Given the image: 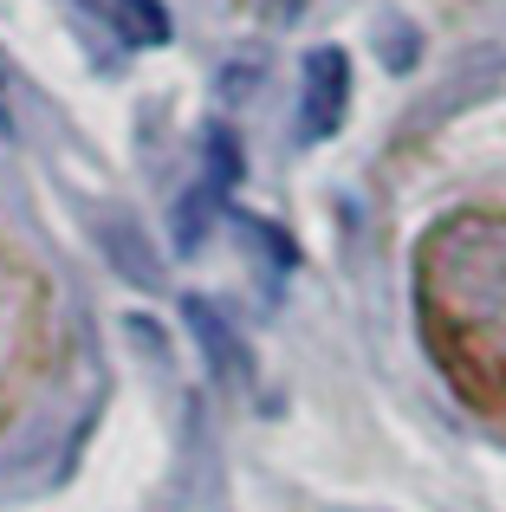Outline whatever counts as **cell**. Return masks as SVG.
<instances>
[{
	"instance_id": "52a82bcc",
	"label": "cell",
	"mask_w": 506,
	"mask_h": 512,
	"mask_svg": "<svg viewBox=\"0 0 506 512\" xmlns=\"http://www.w3.org/2000/svg\"><path fill=\"white\" fill-rule=\"evenodd\" d=\"M273 7H292V0H273Z\"/></svg>"
},
{
	"instance_id": "6da1fadb",
	"label": "cell",
	"mask_w": 506,
	"mask_h": 512,
	"mask_svg": "<svg viewBox=\"0 0 506 512\" xmlns=\"http://www.w3.org/2000/svg\"><path fill=\"white\" fill-rule=\"evenodd\" d=\"M344 111H351V59L344 46H312L299 72V137L325 143L344 124Z\"/></svg>"
},
{
	"instance_id": "5b68a950",
	"label": "cell",
	"mask_w": 506,
	"mask_h": 512,
	"mask_svg": "<svg viewBox=\"0 0 506 512\" xmlns=\"http://www.w3.org/2000/svg\"><path fill=\"white\" fill-rule=\"evenodd\" d=\"M208 163H215V182H221V188L241 182V143H234V130H228V124L208 130Z\"/></svg>"
},
{
	"instance_id": "8992f818",
	"label": "cell",
	"mask_w": 506,
	"mask_h": 512,
	"mask_svg": "<svg viewBox=\"0 0 506 512\" xmlns=\"http://www.w3.org/2000/svg\"><path fill=\"white\" fill-rule=\"evenodd\" d=\"M78 7H111V0H78Z\"/></svg>"
},
{
	"instance_id": "7a4b0ae2",
	"label": "cell",
	"mask_w": 506,
	"mask_h": 512,
	"mask_svg": "<svg viewBox=\"0 0 506 512\" xmlns=\"http://www.w3.org/2000/svg\"><path fill=\"white\" fill-rule=\"evenodd\" d=\"M182 318H189V331H195V344H202L208 370H215L221 383H241V376H247V350L228 331V318H221L208 299H182Z\"/></svg>"
},
{
	"instance_id": "3957f363",
	"label": "cell",
	"mask_w": 506,
	"mask_h": 512,
	"mask_svg": "<svg viewBox=\"0 0 506 512\" xmlns=\"http://www.w3.org/2000/svg\"><path fill=\"white\" fill-rule=\"evenodd\" d=\"M111 26L124 46H169V33H176V20H169L163 0H111Z\"/></svg>"
},
{
	"instance_id": "277c9868",
	"label": "cell",
	"mask_w": 506,
	"mask_h": 512,
	"mask_svg": "<svg viewBox=\"0 0 506 512\" xmlns=\"http://www.w3.org/2000/svg\"><path fill=\"white\" fill-rule=\"evenodd\" d=\"M215 214H221V182H195L189 195L176 201V247L195 253V247H202V234L215 227Z\"/></svg>"
}]
</instances>
